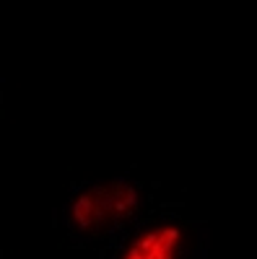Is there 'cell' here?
I'll list each match as a JSON object with an SVG mask.
<instances>
[{
    "label": "cell",
    "instance_id": "obj_1",
    "mask_svg": "<svg viewBox=\"0 0 257 259\" xmlns=\"http://www.w3.org/2000/svg\"><path fill=\"white\" fill-rule=\"evenodd\" d=\"M140 207V192L130 182H101L78 192L70 202V223L81 233H101L130 221Z\"/></svg>",
    "mask_w": 257,
    "mask_h": 259
},
{
    "label": "cell",
    "instance_id": "obj_2",
    "mask_svg": "<svg viewBox=\"0 0 257 259\" xmlns=\"http://www.w3.org/2000/svg\"><path fill=\"white\" fill-rule=\"evenodd\" d=\"M185 241V233L174 223H161L140 231L127 244L120 259H177Z\"/></svg>",
    "mask_w": 257,
    "mask_h": 259
}]
</instances>
